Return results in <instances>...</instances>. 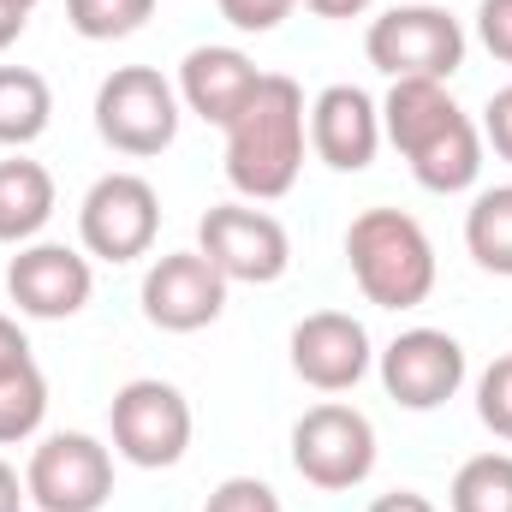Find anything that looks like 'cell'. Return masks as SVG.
Returning <instances> with one entry per match:
<instances>
[{
  "mask_svg": "<svg viewBox=\"0 0 512 512\" xmlns=\"http://www.w3.org/2000/svg\"><path fill=\"white\" fill-rule=\"evenodd\" d=\"M304 137H310V108L304 90L286 72H262L256 96L227 126V179L239 197L274 203L298 185L304 173Z\"/></svg>",
  "mask_w": 512,
  "mask_h": 512,
  "instance_id": "1",
  "label": "cell"
},
{
  "mask_svg": "<svg viewBox=\"0 0 512 512\" xmlns=\"http://www.w3.org/2000/svg\"><path fill=\"white\" fill-rule=\"evenodd\" d=\"M346 262L376 310H417L435 292V245L405 209H364L346 227Z\"/></svg>",
  "mask_w": 512,
  "mask_h": 512,
  "instance_id": "2",
  "label": "cell"
},
{
  "mask_svg": "<svg viewBox=\"0 0 512 512\" xmlns=\"http://www.w3.org/2000/svg\"><path fill=\"white\" fill-rule=\"evenodd\" d=\"M292 465L310 489H358L376 471V423L358 405L322 399L292 423Z\"/></svg>",
  "mask_w": 512,
  "mask_h": 512,
  "instance_id": "3",
  "label": "cell"
},
{
  "mask_svg": "<svg viewBox=\"0 0 512 512\" xmlns=\"http://www.w3.org/2000/svg\"><path fill=\"white\" fill-rule=\"evenodd\" d=\"M96 131L120 155H161L179 137V90L155 66H114L96 90Z\"/></svg>",
  "mask_w": 512,
  "mask_h": 512,
  "instance_id": "4",
  "label": "cell"
},
{
  "mask_svg": "<svg viewBox=\"0 0 512 512\" xmlns=\"http://www.w3.org/2000/svg\"><path fill=\"white\" fill-rule=\"evenodd\" d=\"M370 66L387 78H435L447 84L465 66V30L447 6H393L364 36Z\"/></svg>",
  "mask_w": 512,
  "mask_h": 512,
  "instance_id": "5",
  "label": "cell"
},
{
  "mask_svg": "<svg viewBox=\"0 0 512 512\" xmlns=\"http://www.w3.org/2000/svg\"><path fill=\"white\" fill-rule=\"evenodd\" d=\"M108 429H114V453L137 471H167L185 459L191 447V405L173 382L137 376L114 393L108 405Z\"/></svg>",
  "mask_w": 512,
  "mask_h": 512,
  "instance_id": "6",
  "label": "cell"
},
{
  "mask_svg": "<svg viewBox=\"0 0 512 512\" xmlns=\"http://www.w3.org/2000/svg\"><path fill=\"white\" fill-rule=\"evenodd\" d=\"M161 233V197L143 173H102L78 203V239L96 262H137Z\"/></svg>",
  "mask_w": 512,
  "mask_h": 512,
  "instance_id": "7",
  "label": "cell"
},
{
  "mask_svg": "<svg viewBox=\"0 0 512 512\" xmlns=\"http://www.w3.org/2000/svg\"><path fill=\"white\" fill-rule=\"evenodd\" d=\"M24 489L42 512H102L114 495V459L96 435L60 429L30 453Z\"/></svg>",
  "mask_w": 512,
  "mask_h": 512,
  "instance_id": "8",
  "label": "cell"
},
{
  "mask_svg": "<svg viewBox=\"0 0 512 512\" xmlns=\"http://www.w3.org/2000/svg\"><path fill=\"white\" fill-rule=\"evenodd\" d=\"M197 251L209 256L227 286L245 280V286H274L286 268H292V239L286 227L268 215V209H245V203H221L197 221Z\"/></svg>",
  "mask_w": 512,
  "mask_h": 512,
  "instance_id": "9",
  "label": "cell"
},
{
  "mask_svg": "<svg viewBox=\"0 0 512 512\" xmlns=\"http://www.w3.org/2000/svg\"><path fill=\"white\" fill-rule=\"evenodd\" d=\"M137 298L161 334H197L227 310V274L203 251H167L149 262Z\"/></svg>",
  "mask_w": 512,
  "mask_h": 512,
  "instance_id": "10",
  "label": "cell"
},
{
  "mask_svg": "<svg viewBox=\"0 0 512 512\" xmlns=\"http://www.w3.org/2000/svg\"><path fill=\"white\" fill-rule=\"evenodd\" d=\"M382 387L405 411H435L465 387V346L441 328H405L382 352Z\"/></svg>",
  "mask_w": 512,
  "mask_h": 512,
  "instance_id": "11",
  "label": "cell"
},
{
  "mask_svg": "<svg viewBox=\"0 0 512 512\" xmlns=\"http://www.w3.org/2000/svg\"><path fill=\"white\" fill-rule=\"evenodd\" d=\"M90 292H96L90 256L66 251V245H24L6 262V298L18 304V316L66 322L90 304Z\"/></svg>",
  "mask_w": 512,
  "mask_h": 512,
  "instance_id": "12",
  "label": "cell"
},
{
  "mask_svg": "<svg viewBox=\"0 0 512 512\" xmlns=\"http://www.w3.org/2000/svg\"><path fill=\"white\" fill-rule=\"evenodd\" d=\"M370 328L346 310H316L292 328V370L316 393H346L370 376Z\"/></svg>",
  "mask_w": 512,
  "mask_h": 512,
  "instance_id": "13",
  "label": "cell"
},
{
  "mask_svg": "<svg viewBox=\"0 0 512 512\" xmlns=\"http://www.w3.org/2000/svg\"><path fill=\"white\" fill-rule=\"evenodd\" d=\"M310 149L334 173H364L382 149V108L358 84H328L310 102Z\"/></svg>",
  "mask_w": 512,
  "mask_h": 512,
  "instance_id": "14",
  "label": "cell"
},
{
  "mask_svg": "<svg viewBox=\"0 0 512 512\" xmlns=\"http://www.w3.org/2000/svg\"><path fill=\"white\" fill-rule=\"evenodd\" d=\"M256 84H262V72L251 66V54H239V48H191L185 54V66H179V102L197 114V120H209V126H233L239 120V108L256 96Z\"/></svg>",
  "mask_w": 512,
  "mask_h": 512,
  "instance_id": "15",
  "label": "cell"
},
{
  "mask_svg": "<svg viewBox=\"0 0 512 512\" xmlns=\"http://www.w3.org/2000/svg\"><path fill=\"white\" fill-rule=\"evenodd\" d=\"M459 114L465 108L447 96V84H435V78H393V90L382 102V137L399 155H417L435 131L453 126Z\"/></svg>",
  "mask_w": 512,
  "mask_h": 512,
  "instance_id": "16",
  "label": "cell"
},
{
  "mask_svg": "<svg viewBox=\"0 0 512 512\" xmlns=\"http://www.w3.org/2000/svg\"><path fill=\"white\" fill-rule=\"evenodd\" d=\"M405 161H411V179H417L423 191L459 197V191H471L477 173H483V131L471 126V114H459L453 126H441L417 155H405Z\"/></svg>",
  "mask_w": 512,
  "mask_h": 512,
  "instance_id": "17",
  "label": "cell"
},
{
  "mask_svg": "<svg viewBox=\"0 0 512 512\" xmlns=\"http://www.w3.org/2000/svg\"><path fill=\"white\" fill-rule=\"evenodd\" d=\"M54 221V173L42 161H0V245H30Z\"/></svg>",
  "mask_w": 512,
  "mask_h": 512,
  "instance_id": "18",
  "label": "cell"
},
{
  "mask_svg": "<svg viewBox=\"0 0 512 512\" xmlns=\"http://www.w3.org/2000/svg\"><path fill=\"white\" fill-rule=\"evenodd\" d=\"M54 120V90L42 72L30 66H0V143L6 149H24L36 143Z\"/></svg>",
  "mask_w": 512,
  "mask_h": 512,
  "instance_id": "19",
  "label": "cell"
},
{
  "mask_svg": "<svg viewBox=\"0 0 512 512\" xmlns=\"http://www.w3.org/2000/svg\"><path fill=\"white\" fill-rule=\"evenodd\" d=\"M465 251L477 256V268L512 280V185L477 191V203L465 215Z\"/></svg>",
  "mask_w": 512,
  "mask_h": 512,
  "instance_id": "20",
  "label": "cell"
},
{
  "mask_svg": "<svg viewBox=\"0 0 512 512\" xmlns=\"http://www.w3.org/2000/svg\"><path fill=\"white\" fill-rule=\"evenodd\" d=\"M453 512H512V453H477L459 465L453 489H447Z\"/></svg>",
  "mask_w": 512,
  "mask_h": 512,
  "instance_id": "21",
  "label": "cell"
},
{
  "mask_svg": "<svg viewBox=\"0 0 512 512\" xmlns=\"http://www.w3.org/2000/svg\"><path fill=\"white\" fill-rule=\"evenodd\" d=\"M42 417H48V382H42V370L36 364L6 370L0 376V447L30 441L42 429Z\"/></svg>",
  "mask_w": 512,
  "mask_h": 512,
  "instance_id": "22",
  "label": "cell"
},
{
  "mask_svg": "<svg viewBox=\"0 0 512 512\" xmlns=\"http://www.w3.org/2000/svg\"><path fill=\"white\" fill-rule=\"evenodd\" d=\"M155 18V0H66V24L84 42H120Z\"/></svg>",
  "mask_w": 512,
  "mask_h": 512,
  "instance_id": "23",
  "label": "cell"
},
{
  "mask_svg": "<svg viewBox=\"0 0 512 512\" xmlns=\"http://www.w3.org/2000/svg\"><path fill=\"white\" fill-rule=\"evenodd\" d=\"M477 417H483L501 441H512V358H501V364L483 370V382H477Z\"/></svg>",
  "mask_w": 512,
  "mask_h": 512,
  "instance_id": "24",
  "label": "cell"
},
{
  "mask_svg": "<svg viewBox=\"0 0 512 512\" xmlns=\"http://www.w3.org/2000/svg\"><path fill=\"white\" fill-rule=\"evenodd\" d=\"M203 512H280V495H274L262 477H227V483L209 495Z\"/></svg>",
  "mask_w": 512,
  "mask_h": 512,
  "instance_id": "25",
  "label": "cell"
},
{
  "mask_svg": "<svg viewBox=\"0 0 512 512\" xmlns=\"http://www.w3.org/2000/svg\"><path fill=\"white\" fill-rule=\"evenodd\" d=\"M221 6V18L233 24V30H251V36H262V30H274L298 0H215Z\"/></svg>",
  "mask_w": 512,
  "mask_h": 512,
  "instance_id": "26",
  "label": "cell"
},
{
  "mask_svg": "<svg viewBox=\"0 0 512 512\" xmlns=\"http://www.w3.org/2000/svg\"><path fill=\"white\" fill-rule=\"evenodd\" d=\"M477 36H483V48L495 60L512 66V0H483L477 6Z\"/></svg>",
  "mask_w": 512,
  "mask_h": 512,
  "instance_id": "27",
  "label": "cell"
},
{
  "mask_svg": "<svg viewBox=\"0 0 512 512\" xmlns=\"http://www.w3.org/2000/svg\"><path fill=\"white\" fill-rule=\"evenodd\" d=\"M483 137L495 143L501 161H512V84L489 96V108H483Z\"/></svg>",
  "mask_w": 512,
  "mask_h": 512,
  "instance_id": "28",
  "label": "cell"
},
{
  "mask_svg": "<svg viewBox=\"0 0 512 512\" xmlns=\"http://www.w3.org/2000/svg\"><path fill=\"white\" fill-rule=\"evenodd\" d=\"M24 364H36V358H30V340H24V328H18L12 316H0V376H6V370H24Z\"/></svg>",
  "mask_w": 512,
  "mask_h": 512,
  "instance_id": "29",
  "label": "cell"
},
{
  "mask_svg": "<svg viewBox=\"0 0 512 512\" xmlns=\"http://www.w3.org/2000/svg\"><path fill=\"white\" fill-rule=\"evenodd\" d=\"M370 512H435V501L417 495V489H393V495H382V501H370Z\"/></svg>",
  "mask_w": 512,
  "mask_h": 512,
  "instance_id": "30",
  "label": "cell"
},
{
  "mask_svg": "<svg viewBox=\"0 0 512 512\" xmlns=\"http://www.w3.org/2000/svg\"><path fill=\"white\" fill-rule=\"evenodd\" d=\"M24 24H30V12H24L18 0H0V54H6V48L24 36Z\"/></svg>",
  "mask_w": 512,
  "mask_h": 512,
  "instance_id": "31",
  "label": "cell"
},
{
  "mask_svg": "<svg viewBox=\"0 0 512 512\" xmlns=\"http://www.w3.org/2000/svg\"><path fill=\"white\" fill-rule=\"evenodd\" d=\"M24 501H30V489L18 483V471L0 459V512H24Z\"/></svg>",
  "mask_w": 512,
  "mask_h": 512,
  "instance_id": "32",
  "label": "cell"
},
{
  "mask_svg": "<svg viewBox=\"0 0 512 512\" xmlns=\"http://www.w3.org/2000/svg\"><path fill=\"white\" fill-rule=\"evenodd\" d=\"M304 6H310L316 18H364L376 0H304Z\"/></svg>",
  "mask_w": 512,
  "mask_h": 512,
  "instance_id": "33",
  "label": "cell"
},
{
  "mask_svg": "<svg viewBox=\"0 0 512 512\" xmlns=\"http://www.w3.org/2000/svg\"><path fill=\"white\" fill-rule=\"evenodd\" d=\"M18 6H24V12H36V6H42V0H18Z\"/></svg>",
  "mask_w": 512,
  "mask_h": 512,
  "instance_id": "34",
  "label": "cell"
},
{
  "mask_svg": "<svg viewBox=\"0 0 512 512\" xmlns=\"http://www.w3.org/2000/svg\"><path fill=\"white\" fill-rule=\"evenodd\" d=\"M507 358H512V352H507Z\"/></svg>",
  "mask_w": 512,
  "mask_h": 512,
  "instance_id": "35",
  "label": "cell"
}]
</instances>
